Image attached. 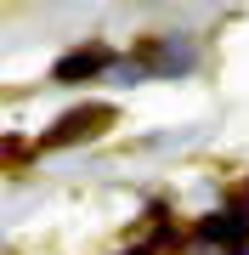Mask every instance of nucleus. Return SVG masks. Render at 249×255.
I'll list each match as a JSON object with an SVG mask.
<instances>
[{
	"mask_svg": "<svg viewBox=\"0 0 249 255\" xmlns=\"http://www.w3.org/2000/svg\"><path fill=\"white\" fill-rule=\"evenodd\" d=\"M102 68H108V51H102V46H85V51H74V57H63V63H57V80L74 85V80H85V74H102Z\"/></svg>",
	"mask_w": 249,
	"mask_h": 255,
	"instance_id": "obj_3",
	"label": "nucleus"
},
{
	"mask_svg": "<svg viewBox=\"0 0 249 255\" xmlns=\"http://www.w3.org/2000/svg\"><path fill=\"white\" fill-rule=\"evenodd\" d=\"M198 244H232L238 250L244 238H249V204H232V210H215L210 221H198Z\"/></svg>",
	"mask_w": 249,
	"mask_h": 255,
	"instance_id": "obj_1",
	"label": "nucleus"
},
{
	"mask_svg": "<svg viewBox=\"0 0 249 255\" xmlns=\"http://www.w3.org/2000/svg\"><path fill=\"white\" fill-rule=\"evenodd\" d=\"M96 125H108V108H74V114H68L63 125L46 136V142H51V147H57V142H80V136H91Z\"/></svg>",
	"mask_w": 249,
	"mask_h": 255,
	"instance_id": "obj_2",
	"label": "nucleus"
},
{
	"mask_svg": "<svg viewBox=\"0 0 249 255\" xmlns=\"http://www.w3.org/2000/svg\"><path fill=\"white\" fill-rule=\"evenodd\" d=\"M130 255H148V250H130Z\"/></svg>",
	"mask_w": 249,
	"mask_h": 255,
	"instance_id": "obj_4",
	"label": "nucleus"
}]
</instances>
